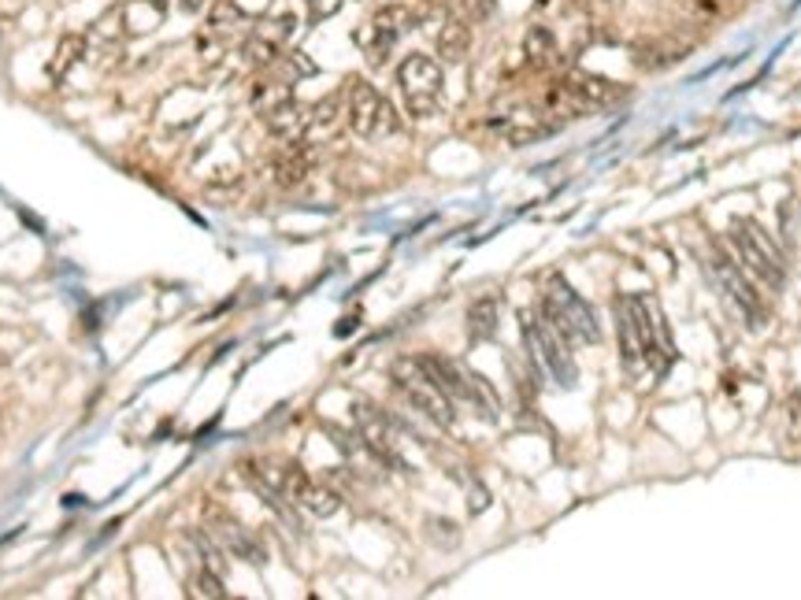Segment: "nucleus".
Wrapping results in <instances>:
<instances>
[{"label":"nucleus","mask_w":801,"mask_h":600,"mask_svg":"<svg viewBox=\"0 0 801 600\" xmlns=\"http://www.w3.org/2000/svg\"><path fill=\"white\" fill-rule=\"evenodd\" d=\"M727 237H731V248H735V259L757 278V282H765L768 289H783L787 256H783V248L776 245V237L768 234L757 219H735Z\"/></svg>","instance_id":"obj_1"},{"label":"nucleus","mask_w":801,"mask_h":600,"mask_svg":"<svg viewBox=\"0 0 801 600\" xmlns=\"http://www.w3.org/2000/svg\"><path fill=\"white\" fill-rule=\"evenodd\" d=\"M542 315L568 337V345H597L601 342V326H597L594 308L575 293L564 275H553L546 282Z\"/></svg>","instance_id":"obj_2"},{"label":"nucleus","mask_w":801,"mask_h":600,"mask_svg":"<svg viewBox=\"0 0 801 600\" xmlns=\"http://www.w3.org/2000/svg\"><path fill=\"white\" fill-rule=\"evenodd\" d=\"M419 364H424L427 375L446 389L453 404H468V408H475V415H483L486 423H497V397H494V389L486 386L483 375H475L472 367H464L460 359H449L438 353L419 356Z\"/></svg>","instance_id":"obj_3"},{"label":"nucleus","mask_w":801,"mask_h":600,"mask_svg":"<svg viewBox=\"0 0 801 600\" xmlns=\"http://www.w3.org/2000/svg\"><path fill=\"white\" fill-rule=\"evenodd\" d=\"M524 345H527L530 359H535V367L549 378V382H557L560 389L575 386L579 371H575L572 353H568V337L560 334L542 312L524 315Z\"/></svg>","instance_id":"obj_4"},{"label":"nucleus","mask_w":801,"mask_h":600,"mask_svg":"<svg viewBox=\"0 0 801 600\" xmlns=\"http://www.w3.org/2000/svg\"><path fill=\"white\" fill-rule=\"evenodd\" d=\"M394 386H397V393L405 397L419 415H427L435 426L449 430L457 423V404L449 400L446 389L427 375V367L419 364V356L397 359V364H394Z\"/></svg>","instance_id":"obj_5"},{"label":"nucleus","mask_w":801,"mask_h":600,"mask_svg":"<svg viewBox=\"0 0 801 600\" xmlns=\"http://www.w3.org/2000/svg\"><path fill=\"white\" fill-rule=\"evenodd\" d=\"M709 271L716 278V289H720V297H724V304L743 319L749 330H760L768 323V308H765V300H760L757 286L746 278V267L727 256V248H713Z\"/></svg>","instance_id":"obj_6"},{"label":"nucleus","mask_w":801,"mask_h":600,"mask_svg":"<svg viewBox=\"0 0 801 600\" xmlns=\"http://www.w3.org/2000/svg\"><path fill=\"white\" fill-rule=\"evenodd\" d=\"M345 119H349V130L356 137H364V142H383V137L397 134L401 126L397 108L372 82H364V78L345 82Z\"/></svg>","instance_id":"obj_7"},{"label":"nucleus","mask_w":801,"mask_h":600,"mask_svg":"<svg viewBox=\"0 0 801 600\" xmlns=\"http://www.w3.org/2000/svg\"><path fill=\"white\" fill-rule=\"evenodd\" d=\"M627 308H630V315H635L646 367L657 378H665L676 364V342H672V330H668V323H665V312H660V304L649 293L627 297Z\"/></svg>","instance_id":"obj_8"},{"label":"nucleus","mask_w":801,"mask_h":600,"mask_svg":"<svg viewBox=\"0 0 801 600\" xmlns=\"http://www.w3.org/2000/svg\"><path fill=\"white\" fill-rule=\"evenodd\" d=\"M397 86L405 93L408 115L430 119L438 112V104H442V64L424 53L405 56L397 67Z\"/></svg>","instance_id":"obj_9"},{"label":"nucleus","mask_w":801,"mask_h":600,"mask_svg":"<svg viewBox=\"0 0 801 600\" xmlns=\"http://www.w3.org/2000/svg\"><path fill=\"white\" fill-rule=\"evenodd\" d=\"M416 23H419V15L413 12V8L389 4L356 30V45L364 48V56L372 59V64H386L389 48H394L401 42V34H408Z\"/></svg>","instance_id":"obj_10"},{"label":"nucleus","mask_w":801,"mask_h":600,"mask_svg":"<svg viewBox=\"0 0 801 600\" xmlns=\"http://www.w3.org/2000/svg\"><path fill=\"white\" fill-rule=\"evenodd\" d=\"M353 423H356L360 442L367 445V453H372L378 464L401 467V471H405V459H401V430H397L394 419H389L386 412H378L375 404H367V400H356Z\"/></svg>","instance_id":"obj_11"},{"label":"nucleus","mask_w":801,"mask_h":600,"mask_svg":"<svg viewBox=\"0 0 801 600\" xmlns=\"http://www.w3.org/2000/svg\"><path fill=\"white\" fill-rule=\"evenodd\" d=\"M205 534L212 537L223 553L245 559V564H264V545H260L256 537L227 512V508H219V504L205 508Z\"/></svg>","instance_id":"obj_12"},{"label":"nucleus","mask_w":801,"mask_h":600,"mask_svg":"<svg viewBox=\"0 0 801 600\" xmlns=\"http://www.w3.org/2000/svg\"><path fill=\"white\" fill-rule=\"evenodd\" d=\"M294 30H297L294 12H278L272 19H264V23H256L253 34L245 37V48H242L245 59L256 67H272L275 59L283 56V48L289 37H294Z\"/></svg>","instance_id":"obj_13"},{"label":"nucleus","mask_w":801,"mask_h":600,"mask_svg":"<svg viewBox=\"0 0 801 600\" xmlns=\"http://www.w3.org/2000/svg\"><path fill=\"white\" fill-rule=\"evenodd\" d=\"M490 126H494L508 145H530L557 130V123L542 112V108H513V112L490 119Z\"/></svg>","instance_id":"obj_14"},{"label":"nucleus","mask_w":801,"mask_h":600,"mask_svg":"<svg viewBox=\"0 0 801 600\" xmlns=\"http://www.w3.org/2000/svg\"><path fill=\"white\" fill-rule=\"evenodd\" d=\"M564 86L572 89V97L583 104V112H597V108H613L616 100L627 97L624 86H616L613 78H601L590 71H568Z\"/></svg>","instance_id":"obj_15"},{"label":"nucleus","mask_w":801,"mask_h":600,"mask_svg":"<svg viewBox=\"0 0 801 600\" xmlns=\"http://www.w3.org/2000/svg\"><path fill=\"white\" fill-rule=\"evenodd\" d=\"M316 164V153L312 145L305 142H283V153L272 159V171H275V182L278 186H300L308 178Z\"/></svg>","instance_id":"obj_16"},{"label":"nucleus","mask_w":801,"mask_h":600,"mask_svg":"<svg viewBox=\"0 0 801 600\" xmlns=\"http://www.w3.org/2000/svg\"><path fill=\"white\" fill-rule=\"evenodd\" d=\"M616 334H619V364H624L627 375H638L646 367V356H643V342H638L635 315H630L624 297L616 300Z\"/></svg>","instance_id":"obj_17"},{"label":"nucleus","mask_w":801,"mask_h":600,"mask_svg":"<svg viewBox=\"0 0 801 600\" xmlns=\"http://www.w3.org/2000/svg\"><path fill=\"white\" fill-rule=\"evenodd\" d=\"M264 123L278 137V142H300V137H305L308 130H312V108H305V104H297V100H289V104H283L278 112L264 115Z\"/></svg>","instance_id":"obj_18"},{"label":"nucleus","mask_w":801,"mask_h":600,"mask_svg":"<svg viewBox=\"0 0 801 600\" xmlns=\"http://www.w3.org/2000/svg\"><path fill=\"white\" fill-rule=\"evenodd\" d=\"M687 48L690 45L679 42V37H654V42H643L635 48V64L643 71H665V67H672L687 56Z\"/></svg>","instance_id":"obj_19"},{"label":"nucleus","mask_w":801,"mask_h":600,"mask_svg":"<svg viewBox=\"0 0 801 600\" xmlns=\"http://www.w3.org/2000/svg\"><path fill=\"white\" fill-rule=\"evenodd\" d=\"M497 319H501V297L497 293H483L475 297L472 304H468V337L472 342H490V337L497 334Z\"/></svg>","instance_id":"obj_20"},{"label":"nucleus","mask_w":801,"mask_h":600,"mask_svg":"<svg viewBox=\"0 0 801 600\" xmlns=\"http://www.w3.org/2000/svg\"><path fill=\"white\" fill-rule=\"evenodd\" d=\"M468 48H472V23H464V19H446L442 30H438V56L446 59V64H460V59L468 56Z\"/></svg>","instance_id":"obj_21"},{"label":"nucleus","mask_w":801,"mask_h":600,"mask_svg":"<svg viewBox=\"0 0 801 600\" xmlns=\"http://www.w3.org/2000/svg\"><path fill=\"white\" fill-rule=\"evenodd\" d=\"M524 56L530 67H538V71H546V67L557 64V37L549 26H530L527 37H524Z\"/></svg>","instance_id":"obj_22"},{"label":"nucleus","mask_w":801,"mask_h":600,"mask_svg":"<svg viewBox=\"0 0 801 600\" xmlns=\"http://www.w3.org/2000/svg\"><path fill=\"white\" fill-rule=\"evenodd\" d=\"M289 100H294V82H286V78H264V82L253 86V108L260 115L278 112Z\"/></svg>","instance_id":"obj_23"},{"label":"nucleus","mask_w":801,"mask_h":600,"mask_svg":"<svg viewBox=\"0 0 801 600\" xmlns=\"http://www.w3.org/2000/svg\"><path fill=\"white\" fill-rule=\"evenodd\" d=\"M86 53H89V37H83V34H64V37H59V45H56V59L48 64V75H53L56 82H64L67 71H72V67Z\"/></svg>","instance_id":"obj_24"},{"label":"nucleus","mask_w":801,"mask_h":600,"mask_svg":"<svg viewBox=\"0 0 801 600\" xmlns=\"http://www.w3.org/2000/svg\"><path fill=\"white\" fill-rule=\"evenodd\" d=\"M189 597H205V600H223L227 589H223V578L212 567H200V571L189 575Z\"/></svg>","instance_id":"obj_25"},{"label":"nucleus","mask_w":801,"mask_h":600,"mask_svg":"<svg viewBox=\"0 0 801 600\" xmlns=\"http://www.w3.org/2000/svg\"><path fill=\"white\" fill-rule=\"evenodd\" d=\"M497 0H453V15L464 19V23H483V19L494 15Z\"/></svg>","instance_id":"obj_26"},{"label":"nucleus","mask_w":801,"mask_h":600,"mask_svg":"<svg viewBox=\"0 0 801 600\" xmlns=\"http://www.w3.org/2000/svg\"><path fill=\"white\" fill-rule=\"evenodd\" d=\"M427 537L438 548H453L460 542V530H457V523H449V519H427Z\"/></svg>","instance_id":"obj_27"},{"label":"nucleus","mask_w":801,"mask_h":600,"mask_svg":"<svg viewBox=\"0 0 801 600\" xmlns=\"http://www.w3.org/2000/svg\"><path fill=\"white\" fill-rule=\"evenodd\" d=\"M787 437L790 442H801V393L787 397Z\"/></svg>","instance_id":"obj_28"},{"label":"nucleus","mask_w":801,"mask_h":600,"mask_svg":"<svg viewBox=\"0 0 801 600\" xmlns=\"http://www.w3.org/2000/svg\"><path fill=\"white\" fill-rule=\"evenodd\" d=\"M342 4L345 0H308V19H312V23H323V19L342 12Z\"/></svg>","instance_id":"obj_29"},{"label":"nucleus","mask_w":801,"mask_h":600,"mask_svg":"<svg viewBox=\"0 0 801 600\" xmlns=\"http://www.w3.org/2000/svg\"><path fill=\"white\" fill-rule=\"evenodd\" d=\"M205 4H208V0H178V8H183V12H189V15H197Z\"/></svg>","instance_id":"obj_30"}]
</instances>
